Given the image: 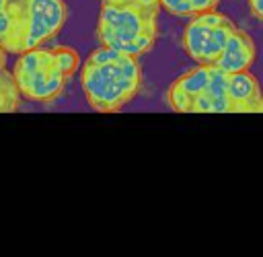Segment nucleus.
<instances>
[{"label": "nucleus", "mask_w": 263, "mask_h": 257, "mask_svg": "<svg viewBox=\"0 0 263 257\" xmlns=\"http://www.w3.org/2000/svg\"><path fill=\"white\" fill-rule=\"evenodd\" d=\"M158 14L134 0H103L97 21V39L121 53L144 56L156 43Z\"/></svg>", "instance_id": "1"}, {"label": "nucleus", "mask_w": 263, "mask_h": 257, "mask_svg": "<svg viewBox=\"0 0 263 257\" xmlns=\"http://www.w3.org/2000/svg\"><path fill=\"white\" fill-rule=\"evenodd\" d=\"M80 82L88 105L99 113H115L127 105L142 84V68L136 56L121 53L117 60L95 66L84 62Z\"/></svg>", "instance_id": "2"}, {"label": "nucleus", "mask_w": 263, "mask_h": 257, "mask_svg": "<svg viewBox=\"0 0 263 257\" xmlns=\"http://www.w3.org/2000/svg\"><path fill=\"white\" fill-rule=\"evenodd\" d=\"M236 25L226 19L220 25H208L199 14H193L183 31V47L197 64H216Z\"/></svg>", "instance_id": "3"}, {"label": "nucleus", "mask_w": 263, "mask_h": 257, "mask_svg": "<svg viewBox=\"0 0 263 257\" xmlns=\"http://www.w3.org/2000/svg\"><path fill=\"white\" fill-rule=\"evenodd\" d=\"M27 6V37L25 51L41 47V43L53 39L68 16L64 0H25Z\"/></svg>", "instance_id": "4"}, {"label": "nucleus", "mask_w": 263, "mask_h": 257, "mask_svg": "<svg viewBox=\"0 0 263 257\" xmlns=\"http://www.w3.org/2000/svg\"><path fill=\"white\" fill-rule=\"evenodd\" d=\"M257 58V47L255 41L251 39V35L242 29H234L228 43L224 45L220 58L216 60V66L222 68L224 72L232 74V72H240V70H249L253 66Z\"/></svg>", "instance_id": "5"}, {"label": "nucleus", "mask_w": 263, "mask_h": 257, "mask_svg": "<svg viewBox=\"0 0 263 257\" xmlns=\"http://www.w3.org/2000/svg\"><path fill=\"white\" fill-rule=\"evenodd\" d=\"M64 84H66V74L60 70V66L53 60L49 66L37 70L29 78V82L21 88V95L35 103H49L55 97H60Z\"/></svg>", "instance_id": "6"}, {"label": "nucleus", "mask_w": 263, "mask_h": 257, "mask_svg": "<svg viewBox=\"0 0 263 257\" xmlns=\"http://www.w3.org/2000/svg\"><path fill=\"white\" fill-rule=\"evenodd\" d=\"M228 97L234 105V111H255L263 99L259 80L249 70L232 72L228 76Z\"/></svg>", "instance_id": "7"}, {"label": "nucleus", "mask_w": 263, "mask_h": 257, "mask_svg": "<svg viewBox=\"0 0 263 257\" xmlns=\"http://www.w3.org/2000/svg\"><path fill=\"white\" fill-rule=\"evenodd\" d=\"M53 60H55L53 58V51L51 49H41V47H35V49H29V51L18 53V60L14 62V70H12V76L16 80L18 90L29 82V78L37 70L49 66Z\"/></svg>", "instance_id": "8"}, {"label": "nucleus", "mask_w": 263, "mask_h": 257, "mask_svg": "<svg viewBox=\"0 0 263 257\" xmlns=\"http://www.w3.org/2000/svg\"><path fill=\"white\" fill-rule=\"evenodd\" d=\"M210 72H212V64L210 66L208 64H197L193 70H189L183 76H179L175 80V84L179 88H183L185 93H189L191 97H197V95H201L208 88V84H210Z\"/></svg>", "instance_id": "9"}, {"label": "nucleus", "mask_w": 263, "mask_h": 257, "mask_svg": "<svg viewBox=\"0 0 263 257\" xmlns=\"http://www.w3.org/2000/svg\"><path fill=\"white\" fill-rule=\"evenodd\" d=\"M21 90L12 72L0 68V113H12L21 105Z\"/></svg>", "instance_id": "10"}, {"label": "nucleus", "mask_w": 263, "mask_h": 257, "mask_svg": "<svg viewBox=\"0 0 263 257\" xmlns=\"http://www.w3.org/2000/svg\"><path fill=\"white\" fill-rule=\"evenodd\" d=\"M51 51H53L55 64H58L60 70L66 74V78L74 76V74L80 70L82 60H80V56H78L76 49H72V47H68V45H55V47H51Z\"/></svg>", "instance_id": "11"}, {"label": "nucleus", "mask_w": 263, "mask_h": 257, "mask_svg": "<svg viewBox=\"0 0 263 257\" xmlns=\"http://www.w3.org/2000/svg\"><path fill=\"white\" fill-rule=\"evenodd\" d=\"M166 103L171 109L179 111V113H187L191 111V103H193V97L189 93H185L183 88H179L175 82L171 84V88L166 90Z\"/></svg>", "instance_id": "12"}, {"label": "nucleus", "mask_w": 263, "mask_h": 257, "mask_svg": "<svg viewBox=\"0 0 263 257\" xmlns=\"http://www.w3.org/2000/svg\"><path fill=\"white\" fill-rule=\"evenodd\" d=\"M228 72H224L222 68H218L216 64H212V72H210V84H208V93L212 97H222L228 95Z\"/></svg>", "instance_id": "13"}, {"label": "nucleus", "mask_w": 263, "mask_h": 257, "mask_svg": "<svg viewBox=\"0 0 263 257\" xmlns=\"http://www.w3.org/2000/svg\"><path fill=\"white\" fill-rule=\"evenodd\" d=\"M119 56H121V51H117V49H113V47H109V45H99L97 49H92V51L88 53V58H86L84 62L95 64V66H103V64H109V62L117 60Z\"/></svg>", "instance_id": "14"}, {"label": "nucleus", "mask_w": 263, "mask_h": 257, "mask_svg": "<svg viewBox=\"0 0 263 257\" xmlns=\"http://www.w3.org/2000/svg\"><path fill=\"white\" fill-rule=\"evenodd\" d=\"M160 8H164L173 16H187L191 19L195 14V8L189 0H160Z\"/></svg>", "instance_id": "15"}, {"label": "nucleus", "mask_w": 263, "mask_h": 257, "mask_svg": "<svg viewBox=\"0 0 263 257\" xmlns=\"http://www.w3.org/2000/svg\"><path fill=\"white\" fill-rule=\"evenodd\" d=\"M191 113H214V97L208 90H203L201 95L193 97Z\"/></svg>", "instance_id": "16"}, {"label": "nucleus", "mask_w": 263, "mask_h": 257, "mask_svg": "<svg viewBox=\"0 0 263 257\" xmlns=\"http://www.w3.org/2000/svg\"><path fill=\"white\" fill-rule=\"evenodd\" d=\"M195 12H205V10H216L220 0H189Z\"/></svg>", "instance_id": "17"}, {"label": "nucleus", "mask_w": 263, "mask_h": 257, "mask_svg": "<svg viewBox=\"0 0 263 257\" xmlns=\"http://www.w3.org/2000/svg\"><path fill=\"white\" fill-rule=\"evenodd\" d=\"M136 4H140L142 8H146V10H150V12H160V0H134Z\"/></svg>", "instance_id": "18"}, {"label": "nucleus", "mask_w": 263, "mask_h": 257, "mask_svg": "<svg viewBox=\"0 0 263 257\" xmlns=\"http://www.w3.org/2000/svg\"><path fill=\"white\" fill-rule=\"evenodd\" d=\"M249 8H251L253 16L263 21V0H249Z\"/></svg>", "instance_id": "19"}, {"label": "nucleus", "mask_w": 263, "mask_h": 257, "mask_svg": "<svg viewBox=\"0 0 263 257\" xmlns=\"http://www.w3.org/2000/svg\"><path fill=\"white\" fill-rule=\"evenodd\" d=\"M6 53H8V51H6V49L0 45V68H4V60H6Z\"/></svg>", "instance_id": "20"}, {"label": "nucleus", "mask_w": 263, "mask_h": 257, "mask_svg": "<svg viewBox=\"0 0 263 257\" xmlns=\"http://www.w3.org/2000/svg\"><path fill=\"white\" fill-rule=\"evenodd\" d=\"M255 111H263V99L259 101V105H257V109H255Z\"/></svg>", "instance_id": "21"}, {"label": "nucleus", "mask_w": 263, "mask_h": 257, "mask_svg": "<svg viewBox=\"0 0 263 257\" xmlns=\"http://www.w3.org/2000/svg\"><path fill=\"white\" fill-rule=\"evenodd\" d=\"M8 2H10V0H0V8H4V6L8 4Z\"/></svg>", "instance_id": "22"}]
</instances>
